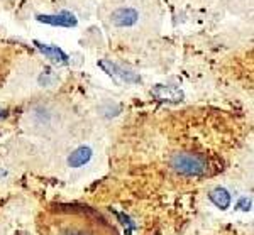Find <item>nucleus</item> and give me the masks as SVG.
Segmentation results:
<instances>
[{"instance_id": "f257e3e1", "label": "nucleus", "mask_w": 254, "mask_h": 235, "mask_svg": "<svg viewBox=\"0 0 254 235\" xmlns=\"http://www.w3.org/2000/svg\"><path fill=\"white\" fill-rule=\"evenodd\" d=\"M171 170L183 176H202L208 171V163L203 156L191 152H176L170 159Z\"/></svg>"}, {"instance_id": "f03ea898", "label": "nucleus", "mask_w": 254, "mask_h": 235, "mask_svg": "<svg viewBox=\"0 0 254 235\" xmlns=\"http://www.w3.org/2000/svg\"><path fill=\"white\" fill-rule=\"evenodd\" d=\"M98 64H100L110 76H114L117 81H122V83H139V81H141V78L137 75H134L129 69H124L117 63H112V61H100Z\"/></svg>"}, {"instance_id": "7ed1b4c3", "label": "nucleus", "mask_w": 254, "mask_h": 235, "mask_svg": "<svg viewBox=\"0 0 254 235\" xmlns=\"http://www.w3.org/2000/svg\"><path fill=\"white\" fill-rule=\"evenodd\" d=\"M139 19L137 10L130 9V7H121V9L112 12V24L117 27H129L134 26Z\"/></svg>"}, {"instance_id": "20e7f679", "label": "nucleus", "mask_w": 254, "mask_h": 235, "mask_svg": "<svg viewBox=\"0 0 254 235\" xmlns=\"http://www.w3.org/2000/svg\"><path fill=\"white\" fill-rule=\"evenodd\" d=\"M38 20L51 26H61V27H71L76 26V19L69 12H61L58 15H38Z\"/></svg>"}, {"instance_id": "39448f33", "label": "nucleus", "mask_w": 254, "mask_h": 235, "mask_svg": "<svg viewBox=\"0 0 254 235\" xmlns=\"http://www.w3.org/2000/svg\"><path fill=\"white\" fill-rule=\"evenodd\" d=\"M92 149L87 146H81L78 147V149H75L69 154V158H68V166L69 168H81V166H85V164L88 163L90 159H92Z\"/></svg>"}, {"instance_id": "423d86ee", "label": "nucleus", "mask_w": 254, "mask_h": 235, "mask_svg": "<svg viewBox=\"0 0 254 235\" xmlns=\"http://www.w3.org/2000/svg\"><path fill=\"white\" fill-rule=\"evenodd\" d=\"M208 198H210V201L215 205L217 208H220V210H225V208H229L231 207V195H229V191L225 188H220V186H217L214 188L210 191V195H208Z\"/></svg>"}, {"instance_id": "0eeeda50", "label": "nucleus", "mask_w": 254, "mask_h": 235, "mask_svg": "<svg viewBox=\"0 0 254 235\" xmlns=\"http://www.w3.org/2000/svg\"><path fill=\"white\" fill-rule=\"evenodd\" d=\"M36 44H38V48L44 53V56H46L48 59H51L53 63H58V64H66L68 63V56L64 55L60 48L48 46V44H41V43H36Z\"/></svg>"}, {"instance_id": "6e6552de", "label": "nucleus", "mask_w": 254, "mask_h": 235, "mask_svg": "<svg viewBox=\"0 0 254 235\" xmlns=\"http://www.w3.org/2000/svg\"><path fill=\"white\" fill-rule=\"evenodd\" d=\"M154 95L159 100H170V102H180L183 98V93L175 86H158L154 90Z\"/></svg>"}, {"instance_id": "1a4fd4ad", "label": "nucleus", "mask_w": 254, "mask_h": 235, "mask_svg": "<svg viewBox=\"0 0 254 235\" xmlns=\"http://www.w3.org/2000/svg\"><path fill=\"white\" fill-rule=\"evenodd\" d=\"M63 235H90V234L83 232V230H66Z\"/></svg>"}]
</instances>
